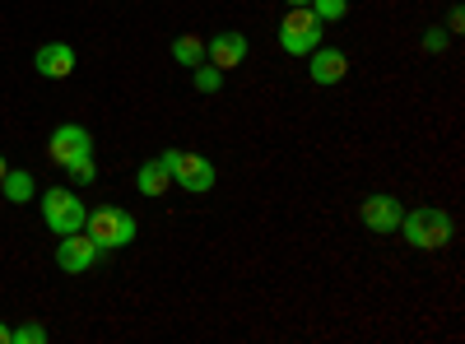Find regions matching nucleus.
Wrapping results in <instances>:
<instances>
[{
  "instance_id": "nucleus-1",
  "label": "nucleus",
  "mask_w": 465,
  "mask_h": 344,
  "mask_svg": "<svg viewBox=\"0 0 465 344\" xmlns=\"http://www.w3.org/2000/svg\"><path fill=\"white\" fill-rule=\"evenodd\" d=\"M396 233H401L414 251H442V247L456 238V223H451V214L438 210V205H419V210H405V214H401Z\"/></svg>"
},
{
  "instance_id": "nucleus-2",
  "label": "nucleus",
  "mask_w": 465,
  "mask_h": 344,
  "mask_svg": "<svg viewBox=\"0 0 465 344\" xmlns=\"http://www.w3.org/2000/svg\"><path fill=\"white\" fill-rule=\"evenodd\" d=\"M84 233L98 242V251H116V247H131V242L140 238V223H135V214H126V210L103 205V210H89Z\"/></svg>"
},
{
  "instance_id": "nucleus-3",
  "label": "nucleus",
  "mask_w": 465,
  "mask_h": 344,
  "mask_svg": "<svg viewBox=\"0 0 465 344\" xmlns=\"http://www.w3.org/2000/svg\"><path fill=\"white\" fill-rule=\"evenodd\" d=\"M168 177L191 191V196H205V191H214V163L205 154H191V149H168V154H159Z\"/></svg>"
},
{
  "instance_id": "nucleus-4",
  "label": "nucleus",
  "mask_w": 465,
  "mask_h": 344,
  "mask_svg": "<svg viewBox=\"0 0 465 344\" xmlns=\"http://www.w3.org/2000/svg\"><path fill=\"white\" fill-rule=\"evenodd\" d=\"M322 33H326V24L307 10V5H289V15H284V24H280V47H284L289 56H307V52L322 47Z\"/></svg>"
},
{
  "instance_id": "nucleus-5",
  "label": "nucleus",
  "mask_w": 465,
  "mask_h": 344,
  "mask_svg": "<svg viewBox=\"0 0 465 344\" xmlns=\"http://www.w3.org/2000/svg\"><path fill=\"white\" fill-rule=\"evenodd\" d=\"M84 219H89V210H84V201L74 196V191L56 186V191H47V196H43V223L52 228L56 238H65V233H80Z\"/></svg>"
},
{
  "instance_id": "nucleus-6",
  "label": "nucleus",
  "mask_w": 465,
  "mask_h": 344,
  "mask_svg": "<svg viewBox=\"0 0 465 344\" xmlns=\"http://www.w3.org/2000/svg\"><path fill=\"white\" fill-rule=\"evenodd\" d=\"M89 154H94V135H89L84 126H74V122L56 126L52 140H47V159H52L56 168H70L74 159H89Z\"/></svg>"
},
{
  "instance_id": "nucleus-7",
  "label": "nucleus",
  "mask_w": 465,
  "mask_h": 344,
  "mask_svg": "<svg viewBox=\"0 0 465 344\" xmlns=\"http://www.w3.org/2000/svg\"><path fill=\"white\" fill-rule=\"evenodd\" d=\"M94 260H98V242L84 233H65L61 242H56V265L65 275H84V270H94Z\"/></svg>"
},
{
  "instance_id": "nucleus-8",
  "label": "nucleus",
  "mask_w": 465,
  "mask_h": 344,
  "mask_svg": "<svg viewBox=\"0 0 465 344\" xmlns=\"http://www.w3.org/2000/svg\"><path fill=\"white\" fill-rule=\"evenodd\" d=\"M401 214H405V205L396 196H386V191H377V196L363 201V228H372V233H396Z\"/></svg>"
},
{
  "instance_id": "nucleus-9",
  "label": "nucleus",
  "mask_w": 465,
  "mask_h": 344,
  "mask_svg": "<svg viewBox=\"0 0 465 344\" xmlns=\"http://www.w3.org/2000/svg\"><path fill=\"white\" fill-rule=\"evenodd\" d=\"M205 61L210 65H219V70H238L242 61H247V37L242 33H214L210 43H205Z\"/></svg>"
},
{
  "instance_id": "nucleus-10",
  "label": "nucleus",
  "mask_w": 465,
  "mask_h": 344,
  "mask_svg": "<svg viewBox=\"0 0 465 344\" xmlns=\"http://www.w3.org/2000/svg\"><path fill=\"white\" fill-rule=\"evenodd\" d=\"M307 56H312L307 74H312V84H322V89L340 84L344 74H349V56H344L340 47H317V52H307Z\"/></svg>"
},
{
  "instance_id": "nucleus-11",
  "label": "nucleus",
  "mask_w": 465,
  "mask_h": 344,
  "mask_svg": "<svg viewBox=\"0 0 465 344\" xmlns=\"http://www.w3.org/2000/svg\"><path fill=\"white\" fill-rule=\"evenodd\" d=\"M33 65H37V74H47V80H65L74 70V47L70 43H43L33 52Z\"/></svg>"
},
{
  "instance_id": "nucleus-12",
  "label": "nucleus",
  "mask_w": 465,
  "mask_h": 344,
  "mask_svg": "<svg viewBox=\"0 0 465 344\" xmlns=\"http://www.w3.org/2000/svg\"><path fill=\"white\" fill-rule=\"evenodd\" d=\"M0 191H5V201H10V205H28V201L37 196V182H33L28 168H10L5 177H0Z\"/></svg>"
},
{
  "instance_id": "nucleus-13",
  "label": "nucleus",
  "mask_w": 465,
  "mask_h": 344,
  "mask_svg": "<svg viewBox=\"0 0 465 344\" xmlns=\"http://www.w3.org/2000/svg\"><path fill=\"white\" fill-rule=\"evenodd\" d=\"M135 186H140V196H163V191L173 186V177H168L163 159H153V163H140V172H135Z\"/></svg>"
},
{
  "instance_id": "nucleus-14",
  "label": "nucleus",
  "mask_w": 465,
  "mask_h": 344,
  "mask_svg": "<svg viewBox=\"0 0 465 344\" xmlns=\"http://www.w3.org/2000/svg\"><path fill=\"white\" fill-rule=\"evenodd\" d=\"M173 61H177V65H191V70H196V65L205 61V43H201L196 33H182L177 43H173Z\"/></svg>"
},
{
  "instance_id": "nucleus-15",
  "label": "nucleus",
  "mask_w": 465,
  "mask_h": 344,
  "mask_svg": "<svg viewBox=\"0 0 465 344\" xmlns=\"http://www.w3.org/2000/svg\"><path fill=\"white\" fill-rule=\"evenodd\" d=\"M219 89H223V70L210 65V61H201L196 65V93H219Z\"/></svg>"
},
{
  "instance_id": "nucleus-16",
  "label": "nucleus",
  "mask_w": 465,
  "mask_h": 344,
  "mask_svg": "<svg viewBox=\"0 0 465 344\" xmlns=\"http://www.w3.org/2000/svg\"><path fill=\"white\" fill-rule=\"evenodd\" d=\"M307 10H312L322 24H340V19L349 15V0H312Z\"/></svg>"
},
{
  "instance_id": "nucleus-17",
  "label": "nucleus",
  "mask_w": 465,
  "mask_h": 344,
  "mask_svg": "<svg viewBox=\"0 0 465 344\" xmlns=\"http://www.w3.org/2000/svg\"><path fill=\"white\" fill-rule=\"evenodd\" d=\"M47 339V326H37V321H24L10 330V344H43Z\"/></svg>"
},
{
  "instance_id": "nucleus-18",
  "label": "nucleus",
  "mask_w": 465,
  "mask_h": 344,
  "mask_svg": "<svg viewBox=\"0 0 465 344\" xmlns=\"http://www.w3.org/2000/svg\"><path fill=\"white\" fill-rule=\"evenodd\" d=\"M65 172H70V182H74V186H89V182H94V172H98V168H94V154H89V159H74Z\"/></svg>"
},
{
  "instance_id": "nucleus-19",
  "label": "nucleus",
  "mask_w": 465,
  "mask_h": 344,
  "mask_svg": "<svg viewBox=\"0 0 465 344\" xmlns=\"http://www.w3.org/2000/svg\"><path fill=\"white\" fill-rule=\"evenodd\" d=\"M442 47H447V33H442V28L423 33V52H442Z\"/></svg>"
},
{
  "instance_id": "nucleus-20",
  "label": "nucleus",
  "mask_w": 465,
  "mask_h": 344,
  "mask_svg": "<svg viewBox=\"0 0 465 344\" xmlns=\"http://www.w3.org/2000/svg\"><path fill=\"white\" fill-rule=\"evenodd\" d=\"M447 24H451V33H460V24H465V10H460V5H451V15H447Z\"/></svg>"
},
{
  "instance_id": "nucleus-21",
  "label": "nucleus",
  "mask_w": 465,
  "mask_h": 344,
  "mask_svg": "<svg viewBox=\"0 0 465 344\" xmlns=\"http://www.w3.org/2000/svg\"><path fill=\"white\" fill-rule=\"evenodd\" d=\"M0 344H10V326H0Z\"/></svg>"
},
{
  "instance_id": "nucleus-22",
  "label": "nucleus",
  "mask_w": 465,
  "mask_h": 344,
  "mask_svg": "<svg viewBox=\"0 0 465 344\" xmlns=\"http://www.w3.org/2000/svg\"><path fill=\"white\" fill-rule=\"evenodd\" d=\"M10 172V163H5V154H0V177H5Z\"/></svg>"
},
{
  "instance_id": "nucleus-23",
  "label": "nucleus",
  "mask_w": 465,
  "mask_h": 344,
  "mask_svg": "<svg viewBox=\"0 0 465 344\" xmlns=\"http://www.w3.org/2000/svg\"><path fill=\"white\" fill-rule=\"evenodd\" d=\"M284 5H312V0H284Z\"/></svg>"
}]
</instances>
